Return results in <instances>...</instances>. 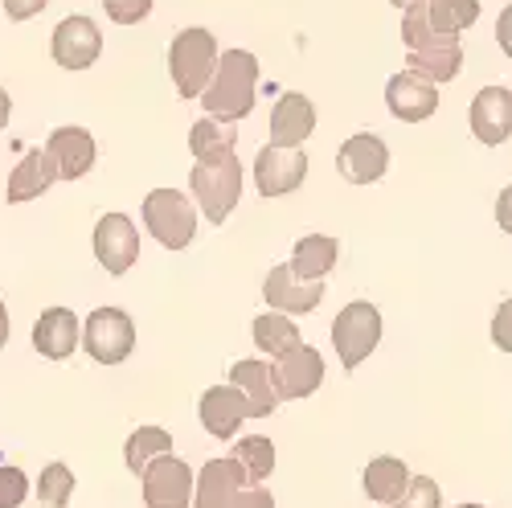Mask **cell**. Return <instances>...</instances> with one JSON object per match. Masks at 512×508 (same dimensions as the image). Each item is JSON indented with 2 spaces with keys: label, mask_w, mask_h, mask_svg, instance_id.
Wrapping results in <instances>:
<instances>
[{
  "label": "cell",
  "mask_w": 512,
  "mask_h": 508,
  "mask_svg": "<svg viewBox=\"0 0 512 508\" xmlns=\"http://www.w3.org/2000/svg\"><path fill=\"white\" fill-rule=\"evenodd\" d=\"M9 115H13V99H9V91H5V87H0V132H5Z\"/></svg>",
  "instance_id": "60d3db41"
},
{
  "label": "cell",
  "mask_w": 512,
  "mask_h": 508,
  "mask_svg": "<svg viewBox=\"0 0 512 508\" xmlns=\"http://www.w3.org/2000/svg\"><path fill=\"white\" fill-rule=\"evenodd\" d=\"M431 13V29L443 37H459L463 29H472L480 21V0H426Z\"/></svg>",
  "instance_id": "83f0119b"
},
{
  "label": "cell",
  "mask_w": 512,
  "mask_h": 508,
  "mask_svg": "<svg viewBox=\"0 0 512 508\" xmlns=\"http://www.w3.org/2000/svg\"><path fill=\"white\" fill-rule=\"evenodd\" d=\"M9 332H13V324H9V312H5V304H0V349L9 345Z\"/></svg>",
  "instance_id": "b9f144b4"
},
{
  "label": "cell",
  "mask_w": 512,
  "mask_h": 508,
  "mask_svg": "<svg viewBox=\"0 0 512 508\" xmlns=\"http://www.w3.org/2000/svg\"><path fill=\"white\" fill-rule=\"evenodd\" d=\"M254 95H259V58L250 50H222L213 82L201 95L205 115L218 123H238L254 111Z\"/></svg>",
  "instance_id": "6da1fadb"
},
{
  "label": "cell",
  "mask_w": 512,
  "mask_h": 508,
  "mask_svg": "<svg viewBox=\"0 0 512 508\" xmlns=\"http://www.w3.org/2000/svg\"><path fill=\"white\" fill-rule=\"evenodd\" d=\"M144 484V504L148 508H193V492H197V476L185 459L177 455H160L152 468L140 476Z\"/></svg>",
  "instance_id": "52a82bcc"
},
{
  "label": "cell",
  "mask_w": 512,
  "mask_h": 508,
  "mask_svg": "<svg viewBox=\"0 0 512 508\" xmlns=\"http://www.w3.org/2000/svg\"><path fill=\"white\" fill-rule=\"evenodd\" d=\"M410 468L402 459H394V455H377V459H369V468H365V476H361V484H365V496L369 500H377L381 508H390V504H398L402 496H406V488H410Z\"/></svg>",
  "instance_id": "cb8c5ba5"
},
{
  "label": "cell",
  "mask_w": 512,
  "mask_h": 508,
  "mask_svg": "<svg viewBox=\"0 0 512 508\" xmlns=\"http://www.w3.org/2000/svg\"><path fill=\"white\" fill-rule=\"evenodd\" d=\"M316 132V103L304 99V95H279L275 107H271V140L275 148H300L308 136Z\"/></svg>",
  "instance_id": "e0dca14e"
},
{
  "label": "cell",
  "mask_w": 512,
  "mask_h": 508,
  "mask_svg": "<svg viewBox=\"0 0 512 508\" xmlns=\"http://www.w3.org/2000/svg\"><path fill=\"white\" fill-rule=\"evenodd\" d=\"M300 345H304V341H300V328H295L291 316L267 312V316L254 320V349H263L271 361L283 357V353H291V349H300Z\"/></svg>",
  "instance_id": "4316f807"
},
{
  "label": "cell",
  "mask_w": 512,
  "mask_h": 508,
  "mask_svg": "<svg viewBox=\"0 0 512 508\" xmlns=\"http://www.w3.org/2000/svg\"><path fill=\"white\" fill-rule=\"evenodd\" d=\"M332 345H336L340 365H345L349 373L361 369L369 361V353L381 345V312L369 300L345 304L332 320Z\"/></svg>",
  "instance_id": "5b68a950"
},
{
  "label": "cell",
  "mask_w": 512,
  "mask_h": 508,
  "mask_svg": "<svg viewBox=\"0 0 512 508\" xmlns=\"http://www.w3.org/2000/svg\"><path fill=\"white\" fill-rule=\"evenodd\" d=\"M275 365V386H279V398L283 402H300V398H312L324 381V357L312 349V345H300L283 357L271 361Z\"/></svg>",
  "instance_id": "4fadbf2b"
},
{
  "label": "cell",
  "mask_w": 512,
  "mask_h": 508,
  "mask_svg": "<svg viewBox=\"0 0 512 508\" xmlns=\"http://www.w3.org/2000/svg\"><path fill=\"white\" fill-rule=\"evenodd\" d=\"M230 386L246 394L250 418H271L279 410V386H275V365L267 361H238L230 369Z\"/></svg>",
  "instance_id": "7402d4cb"
},
{
  "label": "cell",
  "mask_w": 512,
  "mask_h": 508,
  "mask_svg": "<svg viewBox=\"0 0 512 508\" xmlns=\"http://www.w3.org/2000/svg\"><path fill=\"white\" fill-rule=\"evenodd\" d=\"M496 222H500V230H504V234H512V185L496 197Z\"/></svg>",
  "instance_id": "ab89813d"
},
{
  "label": "cell",
  "mask_w": 512,
  "mask_h": 508,
  "mask_svg": "<svg viewBox=\"0 0 512 508\" xmlns=\"http://www.w3.org/2000/svg\"><path fill=\"white\" fill-rule=\"evenodd\" d=\"M386 168H390V148L381 136H369V132L349 136L336 152V173L349 185H377L386 177Z\"/></svg>",
  "instance_id": "7c38bea8"
},
{
  "label": "cell",
  "mask_w": 512,
  "mask_h": 508,
  "mask_svg": "<svg viewBox=\"0 0 512 508\" xmlns=\"http://www.w3.org/2000/svg\"><path fill=\"white\" fill-rule=\"evenodd\" d=\"M459 508H484V504H459Z\"/></svg>",
  "instance_id": "ee69618b"
},
{
  "label": "cell",
  "mask_w": 512,
  "mask_h": 508,
  "mask_svg": "<svg viewBox=\"0 0 512 508\" xmlns=\"http://www.w3.org/2000/svg\"><path fill=\"white\" fill-rule=\"evenodd\" d=\"M54 181H62L58 160L50 156V148H37V152H25L17 160V168L9 173V185H5V197H9V205H25V201L46 193Z\"/></svg>",
  "instance_id": "ac0fdd59"
},
{
  "label": "cell",
  "mask_w": 512,
  "mask_h": 508,
  "mask_svg": "<svg viewBox=\"0 0 512 508\" xmlns=\"http://www.w3.org/2000/svg\"><path fill=\"white\" fill-rule=\"evenodd\" d=\"M144 226L164 250H185L197 238V209L177 189H152L144 197Z\"/></svg>",
  "instance_id": "277c9868"
},
{
  "label": "cell",
  "mask_w": 512,
  "mask_h": 508,
  "mask_svg": "<svg viewBox=\"0 0 512 508\" xmlns=\"http://www.w3.org/2000/svg\"><path fill=\"white\" fill-rule=\"evenodd\" d=\"M234 459L242 463L246 476H250L254 484H263V480L275 472V443L263 439V435H242V439L234 443Z\"/></svg>",
  "instance_id": "f546056e"
},
{
  "label": "cell",
  "mask_w": 512,
  "mask_h": 508,
  "mask_svg": "<svg viewBox=\"0 0 512 508\" xmlns=\"http://www.w3.org/2000/svg\"><path fill=\"white\" fill-rule=\"evenodd\" d=\"M103 9L115 25H140L152 13V0H103Z\"/></svg>",
  "instance_id": "e575fe53"
},
{
  "label": "cell",
  "mask_w": 512,
  "mask_h": 508,
  "mask_svg": "<svg viewBox=\"0 0 512 508\" xmlns=\"http://www.w3.org/2000/svg\"><path fill=\"white\" fill-rule=\"evenodd\" d=\"M431 37H435L431 13H426V0H418V5H410L406 17H402V41H406V50H418V46H426Z\"/></svg>",
  "instance_id": "1f68e13d"
},
{
  "label": "cell",
  "mask_w": 512,
  "mask_h": 508,
  "mask_svg": "<svg viewBox=\"0 0 512 508\" xmlns=\"http://www.w3.org/2000/svg\"><path fill=\"white\" fill-rule=\"evenodd\" d=\"M386 107L402 123H422V119H431L439 111V87H435L431 78L414 74V70L394 74L386 82Z\"/></svg>",
  "instance_id": "5bb4252c"
},
{
  "label": "cell",
  "mask_w": 512,
  "mask_h": 508,
  "mask_svg": "<svg viewBox=\"0 0 512 508\" xmlns=\"http://www.w3.org/2000/svg\"><path fill=\"white\" fill-rule=\"evenodd\" d=\"M82 341V324L70 308H46L33 324V349L50 361H66Z\"/></svg>",
  "instance_id": "44dd1931"
},
{
  "label": "cell",
  "mask_w": 512,
  "mask_h": 508,
  "mask_svg": "<svg viewBox=\"0 0 512 508\" xmlns=\"http://www.w3.org/2000/svg\"><path fill=\"white\" fill-rule=\"evenodd\" d=\"M263 300L271 304V312L308 316L324 300V283L320 279H300L291 271V263H283V267H271V275L263 279Z\"/></svg>",
  "instance_id": "8fae6325"
},
{
  "label": "cell",
  "mask_w": 512,
  "mask_h": 508,
  "mask_svg": "<svg viewBox=\"0 0 512 508\" xmlns=\"http://www.w3.org/2000/svg\"><path fill=\"white\" fill-rule=\"evenodd\" d=\"M189 152L193 160H222L234 152V136H230V127L218 123V119H197L189 127Z\"/></svg>",
  "instance_id": "f1b7e54d"
},
{
  "label": "cell",
  "mask_w": 512,
  "mask_h": 508,
  "mask_svg": "<svg viewBox=\"0 0 512 508\" xmlns=\"http://www.w3.org/2000/svg\"><path fill=\"white\" fill-rule=\"evenodd\" d=\"M50 156L58 160V173L62 181H78V177H87L91 168H95V136L87 132V127H54L50 140H46Z\"/></svg>",
  "instance_id": "ffe728a7"
},
{
  "label": "cell",
  "mask_w": 512,
  "mask_h": 508,
  "mask_svg": "<svg viewBox=\"0 0 512 508\" xmlns=\"http://www.w3.org/2000/svg\"><path fill=\"white\" fill-rule=\"evenodd\" d=\"M82 349L99 365H119L136 349V324L123 308H95L82 324Z\"/></svg>",
  "instance_id": "8992f818"
},
{
  "label": "cell",
  "mask_w": 512,
  "mask_h": 508,
  "mask_svg": "<svg viewBox=\"0 0 512 508\" xmlns=\"http://www.w3.org/2000/svg\"><path fill=\"white\" fill-rule=\"evenodd\" d=\"M496 46H500V54L512 58V5L500 9V17H496Z\"/></svg>",
  "instance_id": "f35d334b"
},
{
  "label": "cell",
  "mask_w": 512,
  "mask_h": 508,
  "mask_svg": "<svg viewBox=\"0 0 512 508\" xmlns=\"http://www.w3.org/2000/svg\"><path fill=\"white\" fill-rule=\"evenodd\" d=\"M246 484H254V480L246 476V468H242L234 455H226V459H209L205 468L197 472L193 508H226V500H230L238 488H246Z\"/></svg>",
  "instance_id": "d6986e66"
},
{
  "label": "cell",
  "mask_w": 512,
  "mask_h": 508,
  "mask_svg": "<svg viewBox=\"0 0 512 508\" xmlns=\"http://www.w3.org/2000/svg\"><path fill=\"white\" fill-rule=\"evenodd\" d=\"M406 62H410V70H414V74L431 78L435 87H443V82H451V78L459 74V66H463L459 37H443V33H435L431 41H426V46L410 50V54H406Z\"/></svg>",
  "instance_id": "603a6c76"
},
{
  "label": "cell",
  "mask_w": 512,
  "mask_h": 508,
  "mask_svg": "<svg viewBox=\"0 0 512 508\" xmlns=\"http://www.w3.org/2000/svg\"><path fill=\"white\" fill-rule=\"evenodd\" d=\"M189 189L201 205V214L209 226H222L238 201H242V164H238V152L222 156V160H197L193 173H189Z\"/></svg>",
  "instance_id": "3957f363"
},
{
  "label": "cell",
  "mask_w": 512,
  "mask_h": 508,
  "mask_svg": "<svg viewBox=\"0 0 512 508\" xmlns=\"http://www.w3.org/2000/svg\"><path fill=\"white\" fill-rule=\"evenodd\" d=\"M160 455H173V435H168L164 427H140L123 443V463H127L132 476H144Z\"/></svg>",
  "instance_id": "484cf974"
},
{
  "label": "cell",
  "mask_w": 512,
  "mask_h": 508,
  "mask_svg": "<svg viewBox=\"0 0 512 508\" xmlns=\"http://www.w3.org/2000/svg\"><path fill=\"white\" fill-rule=\"evenodd\" d=\"M29 496V476L21 468H0V508H21Z\"/></svg>",
  "instance_id": "836d02e7"
},
{
  "label": "cell",
  "mask_w": 512,
  "mask_h": 508,
  "mask_svg": "<svg viewBox=\"0 0 512 508\" xmlns=\"http://www.w3.org/2000/svg\"><path fill=\"white\" fill-rule=\"evenodd\" d=\"M95 259L107 275H127L140 259V230L127 214H103L95 222Z\"/></svg>",
  "instance_id": "ba28073f"
},
{
  "label": "cell",
  "mask_w": 512,
  "mask_h": 508,
  "mask_svg": "<svg viewBox=\"0 0 512 508\" xmlns=\"http://www.w3.org/2000/svg\"><path fill=\"white\" fill-rule=\"evenodd\" d=\"M74 496V472L66 463H50V468H41L37 476V500L41 508H66Z\"/></svg>",
  "instance_id": "4dcf8cb0"
},
{
  "label": "cell",
  "mask_w": 512,
  "mask_h": 508,
  "mask_svg": "<svg viewBox=\"0 0 512 508\" xmlns=\"http://www.w3.org/2000/svg\"><path fill=\"white\" fill-rule=\"evenodd\" d=\"M226 508H275V496L263 484H246L226 500Z\"/></svg>",
  "instance_id": "d590c367"
},
{
  "label": "cell",
  "mask_w": 512,
  "mask_h": 508,
  "mask_svg": "<svg viewBox=\"0 0 512 508\" xmlns=\"http://www.w3.org/2000/svg\"><path fill=\"white\" fill-rule=\"evenodd\" d=\"M0 5H5L9 21H29V17H37L41 9H46L50 0H0Z\"/></svg>",
  "instance_id": "74e56055"
},
{
  "label": "cell",
  "mask_w": 512,
  "mask_h": 508,
  "mask_svg": "<svg viewBox=\"0 0 512 508\" xmlns=\"http://www.w3.org/2000/svg\"><path fill=\"white\" fill-rule=\"evenodd\" d=\"M222 62L218 37L209 29H181L168 46V74H173V87L181 99H201L205 87L213 82V70Z\"/></svg>",
  "instance_id": "7a4b0ae2"
},
{
  "label": "cell",
  "mask_w": 512,
  "mask_h": 508,
  "mask_svg": "<svg viewBox=\"0 0 512 508\" xmlns=\"http://www.w3.org/2000/svg\"><path fill=\"white\" fill-rule=\"evenodd\" d=\"M472 136L488 148H500L508 136H512V91L508 87H484L476 99H472Z\"/></svg>",
  "instance_id": "2e32d148"
},
{
  "label": "cell",
  "mask_w": 512,
  "mask_h": 508,
  "mask_svg": "<svg viewBox=\"0 0 512 508\" xmlns=\"http://www.w3.org/2000/svg\"><path fill=\"white\" fill-rule=\"evenodd\" d=\"M394 9H410V5H418V0H390Z\"/></svg>",
  "instance_id": "7bdbcfd3"
},
{
  "label": "cell",
  "mask_w": 512,
  "mask_h": 508,
  "mask_svg": "<svg viewBox=\"0 0 512 508\" xmlns=\"http://www.w3.org/2000/svg\"><path fill=\"white\" fill-rule=\"evenodd\" d=\"M340 259V242L328 234H304L291 246V271L300 279H324Z\"/></svg>",
  "instance_id": "d4e9b609"
},
{
  "label": "cell",
  "mask_w": 512,
  "mask_h": 508,
  "mask_svg": "<svg viewBox=\"0 0 512 508\" xmlns=\"http://www.w3.org/2000/svg\"><path fill=\"white\" fill-rule=\"evenodd\" d=\"M197 418H201V427H205L213 439H234L238 427L250 418V402H246L242 390H234L230 381H226V386H213V390L201 394Z\"/></svg>",
  "instance_id": "9a60e30c"
},
{
  "label": "cell",
  "mask_w": 512,
  "mask_h": 508,
  "mask_svg": "<svg viewBox=\"0 0 512 508\" xmlns=\"http://www.w3.org/2000/svg\"><path fill=\"white\" fill-rule=\"evenodd\" d=\"M308 177V156L295 152V148H275L267 144L259 156H254V185L259 193L271 201V197H287L304 185Z\"/></svg>",
  "instance_id": "30bf717a"
},
{
  "label": "cell",
  "mask_w": 512,
  "mask_h": 508,
  "mask_svg": "<svg viewBox=\"0 0 512 508\" xmlns=\"http://www.w3.org/2000/svg\"><path fill=\"white\" fill-rule=\"evenodd\" d=\"M492 345L500 353H512V300H504L492 316Z\"/></svg>",
  "instance_id": "8d00e7d4"
},
{
  "label": "cell",
  "mask_w": 512,
  "mask_h": 508,
  "mask_svg": "<svg viewBox=\"0 0 512 508\" xmlns=\"http://www.w3.org/2000/svg\"><path fill=\"white\" fill-rule=\"evenodd\" d=\"M390 508H443V492H439V484L431 476H414L406 496L398 504H390Z\"/></svg>",
  "instance_id": "d6a6232c"
},
{
  "label": "cell",
  "mask_w": 512,
  "mask_h": 508,
  "mask_svg": "<svg viewBox=\"0 0 512 508\" xmlns=\"http://www.w3.org/2000/svg\"><path fill=\"white\" fill-rule=\"evenodd\" d=\"M50 54L62 70H91L103 54V33L91 17H66L50 37Z\"/></svg>",
  "instance_id": "9c48e42d"
}]
</instances>
